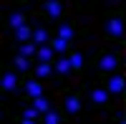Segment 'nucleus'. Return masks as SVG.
Returning a JSON list of instances; mask_svg holds the SVG:
<instances>
[{
	"mask_svg": "<svg viewBox=\"0 0 126 124\" xmlns=\"http://www.w3.org/2000/svg\"><path fill=\"white\" fill-rule=\"evenodd\" d=\"M103 36L111 38V41H124V36H126V20H124V13H119V10L109 13L106 23H103Z\"/></svg>",
	"mask_w": 126,
	"mask_h": 124,
	"instance_id": "f257e3e1",
	"label": "nucleus"
},
{
	"mask_svg": "<svg viewBox=\"0 0 126 124\" xmlns=\"http://www.w3.org/2000/svg\"><path fill=\"white\" fill-rule=\"evenodd\" d=\"M96 71L103 76H109V74H116V68H119V53H113V51H101V53L96 56Z\"/></svg>",
	"mask_w": 126,
	"mask_h": 124,
	"instance_id": "f03ea898",
	"label": "nucleus"
},
{
	"mask_svg": "<svg viewBox=\"0 0 126 124\" xmlns=\"http://www.w3.org/2000/svg\"><path fill=\"white\" fill-rule=\"evenodd\" d=\"M111 99H113V94H111L106 86H101V84H96V86L88 91V104L96 106V109H111L113 106Z\"/></svg>",
	"mask_w": 126,
	"mask_h": 124,
	"instance_id": "7ed1b4c3",
	"label": "nucleus"
},
{
	"mask_svg": "<svg viewBox=\"0 0 126 124\" xmlns=\"http://www.w3.org/2000/svg\"><path fill=\"white\" fill-rule=\"evenodd\" d=\"M106 89L111 91L113 96H126V76H121V74H109Z\"/></svg>",
	"mask_w": 126,
	"mask_h": 124,
	"instance_id": "20e7f679",
	"label": "nucleus"
},
{
	"mask_svg": "<svg viewBox=\"0 0 126 124\" xmlns=\"http://www.w3.org/2000/svg\"><path fill=\"white\" fill-rule=\"evenodd\" d=\"M81 94L78 91H73V94L66 96V101H63V111H66V117H76L78 111H81Z\"/></svg>",
	"mask_w": 126,
	"mask_h": 124,
	"instance_id": "39448f33",
	"label": "nucleus"
},
{
	"mask_svg": "<svg viewBox=\"0 0 126 124\" xmlns=\"http://www.w3.org/2000/svg\"><path fill=\"white\" fill-rule=\"evenodd\" d=\"M5 23H8V28H13V30H18V28H23V25H28V13H25V10H13V13H8V18H5Z\"/></svg>",
	"mask_w": 126,
	"mask_h": 124,
	"instance_id": "423d86ee",
	"label": "nucleus"
},
{
	"mask_svg": "<svg viewBox=\"0 0 126 124\" xmlns=\"http://www.w3.org/2000/svg\"><path fill=\"white\" fill-rule=\"evenodd\" d=\"M0 89H3L5 94L18 89V74H15L13 68H5V71H3V76H0Z\"/></svg>",
	"mask_w": 126,
	"mask_h": 124,
	"instance_id": "0eeeda50",
	"label": "nucleus"
},
{
	"mask_svg": "<svg viewBox=\"0 0 126 124\" xmlns=\"http://www.w3.org/2000/svg\"><path fill=\"white\" fill-rule=\"evenodd\" d=\"M63 13H66V5H63V3H58V0H48V3H43V15H48V18L58 20Z\"/></svg>",
	"mask_w": 126,
	"mask_h": 124,
	"instance_id": "6e6552de",
	"label": "nucleus"
},
{
	"mask_svg": "<svg viewBox=\"0 0 126 124\" xmlns=\"http://www.w3.org/2000/svg\"><path fill=\"white\" fill-rule=\"evenodd\" d=\"M23 94H25L28 101H33L35 96H40V94H43V84H40V79H30L28 84L23 86Z\"/></svg>",
	"mask_w": 126,
	"mask_h": 124,
	"instance_id": "1a4fd4ad",
	"label": "nucleus"
},
{
	"mask_svg": "<svg viewBox=\"0 0 126 124\" xmlns=\"http://www.w3.org/2000/svg\"><path fill=\"white\" fill-rule=\"evenodd\" d=\"M53 68H56V74H58L61 79H66V76H71V71H73V66H71V61H68V56H61L58 61H53Z\"/></svg>",
	"mask_w": 126,
	"mask_h": 124,
	"instance_id": "9d476101",
	"label": "nucleus"
},
{
	"mask_svg": "<svg viewBox=\"0 0 126 124\" xmlns=\"http://www.w3.org/2000/svg\"><path fill=\"white\" fill-rule=\"evenodd\" d=\"M38 43L35 41H28V43H20L18 48H15V53H20V56H25V58H35L38 56Z\"/></svg>",
	"mask_w": 126,
	"mask_h": 124,
	"instance_id": "9b49d317",
	"label": "nucleus"
},
{
	"mask_svg": "<svg viewBox=\"0 0 126 124\" xmlns=\"http://www.w3.org/2000/svg\"><path fill=\"white\" fill-rule=\"evenodd\" d=\"M33 33H35V28L23 25V28L13 30V41H18V43H28V41H33Z\"/></svg>",
	"mask_w": 126,
	"mask_h": 124,
	"instance_id": "f8f14e48",
	"label": "nucleus"
},
{
	"mask_svg": "<svg viewBox=\"0 0 126 124\" xmlns=\"http://www.w3.org/2000/svg\"><path fill=\"white\" fill-rule=\"evenodd\" d=\"M56 36L63 38V41H68V43H73V38H76V28H73L71 23H61L56 28Z\"/></svg>",
	"mask_w": 126,
	"mask_h": 124,
	"instance_id": "ddd939ff",
	"label": "nucleus"
},
{
	"mask_svg": "<svg viewBox=\"0 0 126 124\" xmlns=\"http://www.w3.org/2000/svg\"><path fill=\"white\" fill-rule=\"evenodd\" d=\"M33 74H35V79L43 81V79H50V76H53L56 68H53V63H35V66H33Z\"/></svg>",
	"mask_w": 126,
	"mask_h": 124,
	"instance_id": "4468645a",
	"label": "nucleus"
},
{
	"mask_svg": "<svg viewBox=\"0 0 126 124\" xmlns=\"http://www.w3.org/2000/svg\"><path fill=\"white\" fill-rule=\"evenodd\" d=\"M68 61H71V66H73V71H81L83 66H86V56H83V51H68Z\"/></svg>",
	"mask_w": 126,
	"mask_h": 124,
	"instance_id": "2eb2a0df",
	"label": "nucleus"
},
{
	"mask_svg": "<svg viewBox=\"0 0 126 124\" xmlns=\"http://www.w3.org/2000/svg\"><path fill=\"white\" fill-rule=\"evenodd\" d=\"M40 117H43V111H38L33 104H30V106L25 104V109L20 111V117H18V119H20V122H28V124H30V122H35V119H40Z\"/></svg>",
	"mask_w": 126,
	"mask_h": 124,
	"instance_id": "dca6fc26",
	"label": "nucleus"
},
{
	"mask_svg": "<svg viewBox=\"0 0 126 124\" xmlns=\"http://www.w3.org/2000/svg\"><path fill=\"white\" fill-rule=\"evenodd\" d=\"M33 41H35L38 46H48V43H50V33H48V28H46V25H35Z\"/></svg>",
	"mask_w": 126,
	"mask_h": 124,
	"instance_id": "f3484780",
	"label": "nucleus"
},
{
	"mask_svg": "<svg viewBox=\"0 0 126 124\" xmlns=\"http://www.w3.org/2000/svg\"><path fill=\"white\" fill-rule=\"evenodd\" d=\"M53 56H56V51L50 48V46H40L35 61H38V63H53Z\"/></svg>",
	"mask_w": 126,
	"mask_h": 124,
	"instance_id": "a211bd4d",
	"label": "nucleus"
},
{
	"mask_svg": "<svg viewBox=\"0 0 126 124\" xmlns=\"http://www.w3.org/2000/svg\"><path fill=\"white\" fill-rule=\"evenodd\" d=\"M50 48H53L56 51V53H68V48H71V43H68V41H63V38H58V36H53V38H50V43H48Z\"/></svg>",
	"mask_w": 126,
	"mask_h": 124,
	"instance_id": "6ab92c4d",
	"label": "nucleus"
},
{
	"mask_svg": "<svg viewBox=\"0 0 126 124\" xmlns=\"http://www.w3.org/2000/svg\"><path fill=\"white\" fill-rule=\"evenodd\" d=\"M13 63H15V68L20 71V74H28V68H30V58L15 53V56H13Z\"/></svg>",
	"mask_w": 126,
	"mask_h": 124,
	"instance_id": "aec40b11",
	"label": "nucleus"
},
{
	"mask_svg": "<svg viewBox=\"0 0 126 124\" xmlns=\"http://www.w3.org/2000/svg\"><path fill=\"white\" fill-rule=\"evenodd\" d=\"M33 106H35L38 111H43V114H46V111H50V109H53V104H50V101L46 99V94L35 96V99H33Z\"/></svg>",
	"mask_w": 126,
	"mask_h": 124,
	"instance_id": "412c9836",
	"label": "nucleus"
},
{
	"mask_svg": "<svg viewBox=\"0 0 126 124\" xmlns=\"http://www.w3.org/2000/svg\"><path fill=\"white\" fill-rule=\"evenodd\" d=\"M63 117H66V111H63V114H61V111H53V109H50V111H46V114H43V119H46V124H58Z\"/></svg>",
	"mask_w": 126,
	"mask_h": 124,
	"instance_id": "4be33fe9",
	"label": "nucleus"
}]
</instances>
